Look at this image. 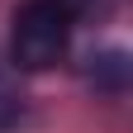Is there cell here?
<instances>
[{"mask_svg": "<svg viewBox=\"0 0 133 133\" xmlns=\"http://www.w3.org/2000/svg\"><path fill=\"white\" fill-rule=\"evenodd\" d=\"M76 29L71 0H24L10 19V62L14 71H48L66 57Z\"/></svg>", "mask_w": 133, "mask_h": 133, "instance_id": "1", "label": "cell"}, {"mask_svg": "<svg viewBox=\"0 0 133 133\" xmlns=\"http://www.w3.org/2000/svg\"><path fill=\"white\" fill-rule=\"evenodd\" d=\"M90 81L105 90H124L128 86V52H105V57H90Z\"/></svg>", "mask_w": 133, "mask_h": 133, "instance_id": "2", "label": "cell"}, {"mask_svg": "<svg viewBox=\"0 0 133 133\" xmlns=\"http://www.w3.org/2000/svg\"><path fill=\"white\" fill-rule=\"evenodd\" d=\"M19 114H24V100L14 95V86H10V76L0 71V133L19 124Z\"/></svg>", "mask_w": 133, "mask_h": 133, "instance_id": "3", "label": "cell"}]
</instances>
